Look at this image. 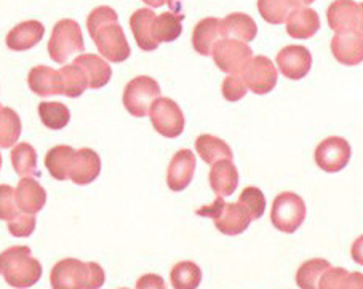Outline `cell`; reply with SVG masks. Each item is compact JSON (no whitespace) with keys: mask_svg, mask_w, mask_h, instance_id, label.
<instances>
[{"mask_svg":"<svg viewBox=\"0 0 363 289\" xmlns=\"http://www.w3.org/2000/svg\"><path fill=\"white\" fill-rule=\"evenodd\" d=\"M89 34L95 42L99 55L111 62H123L130 58L131 48L118 24V15L111 7H96L86 18Z\"/></svg>","mask_w":363,"mask_h":289,"instance_id":"cell-1","label":"cell"},{"mask_svg":"<svg viewBox=\"0 0 363 289\" xmlns=\"http://www.w3.org/2000/svg\"><path fill=\"white\" fill-rule=\"evenodd\" d=\"M106 281V273L98 262H82L66 257L56 262L50 272L52 289H99Z\"/></svg>","mask_w":363,"mask_h":289,"instance_id":"cell-2","label":"cell"},{"mask_svg":"<svg viewBox=\"0 0 363 289\" xmlns=\"http://www.w3.org/2000/svg\"><path fill=\"white\" fill-rule=\"evenodd\" d=\"M42 264L29 246L18 244L0 253V275L11 288H33L42 278Z\"/></svg>","mask_w":363,"mask_h":289,"instance_id":"cell-3","label":"cell"},{"mask_svg":"<svg viewBox=\"0 0 363 289\" xmlns=\"http://www.w3.org/2000/svg\"><path fill=\"white\" fill-rule=\"evenodd\" d=\"M197 216L213 219L215 227L228 237L243 234L252 224V217L242 205L226 203L221 197H216L211 205L199 208Z\"/></svg>","mask_w":363,"mask_h":289,"instance_id":"cell-4","label":"cell"},{"mask_svg":"<svg viewBox=\"0 0 363 289\" xmlns=\"http://www.w3.org/2000/svg\"><path fill=\"white\" fill-rule=\"evenodd\" d=\"M85 43L82 29L74 20H61L55 24L48 40V55L55 62L65 66L69 58L84 53Z\"/></svg>","mask_w":363,"mask_h":289,"instance_id":"cell-5","label":"cell"},{"mask_svg":"<svg viewBox=\"0 0 363 289\" xmlns=\"http://www.w3.org/2000/svg\"><path fill=\"white\" fill-rule=\"evenodd\" d=\"M308 208L295 192H281L275 197L271 210L272 225L281 234H295L306 221Z\"/></svg>","mask_w":363,"mask_h":289,"instance_id":"cell-6","label":"cell"},{"mask_svg":"<svg viewBox=\"0 0 363 289\" xmlns=\"http://www.w3.org/2000/svg\"><path fill=\"white\" fill-rule=\"evenodd\" d=\"M157 98H160L159 81L149 75H140L125 85L122 103L128 114L143 118L149 114V109Z\"/></svg>","mask_w":363,"mask_h":289,"instance_id":"cell-7","label":"cell"},{"mask_svg":"<svg viewBox=\"0 0 363 289\" xmlns=\"http://www.w3.org/2000/svg\"><path fill=\"white\" fill-rule=\"evenodd\" d=\"M149 117L154 130L164 137H178L183 135L186 118L177 101L160 96L152 103L149 109Z\"/></svg>","mask_w":363,"mask_h":289,"instance_id":"cell-8","label":"cell"},{"mask_svg":"<svg viewBox=\"0 0 363 289\" xmlns=\"http://www.w3.org/2000/svg\"><path fill=\"white\" fill-rule=\"evenodd\" d=\"M211 56L220 71L228 75H242L253 58V52L248 43L235 39H221L213 48Z\"/></svg>","mask_w":363,"mask_h":289,"instance_id":"cell-9","label":"cell"},{"mask_svg":"<svg viewBox=\"0 0 363 289\" xmlns=\"http://www.w3.org/2000/svg\"><path fill=\"white\" fill-rule=\"evenodd\" d=\"M352 149L350 144L340 136H330L315 147L314 159L317 166L325 173H340L349 165Z\"/></svg>","mask_w":363,"mask_h":289,"instance_id":"cell-10","label":"cell"},{"mask_svg":"<svg viewBox=\"0 0 363 289\" xmlns=\"http://www.w3.org/2000/svg\"><path fill=\"white\" fill-rule=\"evenodd\" d=\"M240 77L245 81L248 90L259 94V96H264L277 85L279 71L271 60L259 55L252 58Z\"/></svg>","mask_w":363,"mask_h":289,"instance_id":"cell-11","label":"cell"},{"mask_svg":"<svg viewBox=\"0 0 363 289\" xmlns=\"http://www.w3.org/2000/svg\"><path fill=\"white\" fill-rule=\"evenodd\" d=\"M277 67L290 80H303L312 67V55L303 45H286L277 53Z\"/></svg>","mask_w":363,"mask_h":289,"instance_id":"cell-12","label":"cell"},{"mask_svg":"<svg viewBox=\"0 0 363 289\" xmlns=\"http://www.w3.org/2000/svg\"><path fill=\"white\" fill-rule=\"evenodd\" d=\"M330 48L335 60L344 66H359L363 62V35L357 30L336 33Z\"/></svg>","mask_w":363,"mask_h":289,"instance_id":"cell-13","label":"cell"},{"mask_svg":"<svg viewBox=\"0 0 363 289\" xmlns=\"http://www.w3.org/2000/svg\"><path fill=\"white\" fill-rule=\"evenodd\" d=\"M196 173V155L189 149H181L173 155L167 169V184L173 192H181L189 187Z\"/></svg>","mask_w":363,"mask_h":289,"instance_id":"cell-14","label":"cell"},{"mask_svg":"<svg viewBox=\"0 0 363 289\" xmlns=\"http://www.w3.org/2000/svg\"><path fill=\"white\" fill-rule=\"evenodd\" d=\"M99 174H101V159L98 152L89 147L79 149L69 179L77 186H89L99 178Z\"/></svg>","mask_w":363,"mask_h":289,"instance_id":"cell-15","label":"cell"},{"mask_svg":"<svg viewBox=\"0 0 363 289\" xmlns=\"http://www.w3.org/2000/svg\"><path fill=\"white\" fill-rule=\"evenodd\" d=\"M239 169L233 163V160H220L213 163L210 169V186L216 197L226 198L230 197L239 187Z\"/></svg>","mask_w":363,"mask_h":289,"instance_id":"cell-16","label":"cell"},{"mask_svg":"<svg viewBox=\"0 0 363 289\" xmlns=\"http://www.w3.org/2000/svg\"><path fill=\"white\" fill-rule=\"evenodd\" d=\"M18 208L26 215H37L47 203V191L33 178H21L15 188Z\"/></svg>","mask_w":363,"mask_h":289,"instance_id":"cell-17","label":"cell"},{"mask_svg":"<svg viewBox=\"0 0 363 289\" xmlns=\"http://www.w3.org/2000/svg\"><path fill=\"white\" fill-rule=\"evenodd\" d=\"M221 39H224L223 24L218 18H203L192 30V47L202 56H211L213 48Z\"/></svg>","mask_w":363,"mask_h":289,"instance_id":"cell-18","label":"cell"},{"mask_svg":"<svg viewBox=\"0 0 363 289\" xmlns=\"http://www.w3.org/2000/svg\"><path fill=\"white\" fill-rule=\"evenodd\" d=\"M320 16L314 8L299 7L286 20V33L293 39H312L320 30Z\"/></svg>","mask_w":363,"mask_h":289,"instance_id":"cell-19","label":"cell"},{"mask_svg":"<svg viewBox=\"0 0 363 289\" xmlns=\"http://www.w3.org/2000/svg\"><path fill=\"white\" fill-rule=\"evenodd\" d=\"M45 26L40 21H23L7 34V47L13 52H26L43 39Z\"/></svg>","mask_w":363,"mask_h":289,"instance_id":"cell-20","label":"cell"},{"mask_svg":"<svg viewBox=\"0 0 363 289\" xmlns=\"http://www.w3.org/2000/svg\"><path fill=\"white\" fill-rule=\"evenodd\" d=\"M154 10L140 8L130 16V29L133 33L136 45L144 52H154L159 48V43L155 42L152 34V24L155 20Z\"/></svg>","mask_w":363,"mask_h":289,"instance_id":"cell-21","label":"cell"},{"mask_svg":"<svg viewBox=\"0 0 363 289\" xmlns=\"http://www.w3.org/2000/svg\"><path fill=\"white\" fill-rule=\"evenodd\" d=\"M72 62L85 72L90 90H99V88L109 84V80L112 77V69L108 64V61L103 60L101 56L85 53L79 55Z\"/></svg>","mask_w":363,"mask_h":289,"instance_id":"cell-22","label":"cell"},{"mask_svg":"<svg viewBox=\"0 0 363 289\" xmlns=\"http://www.w3.org/2000/svg\"><path fill=\"white\" fill-rule=\"evenodd\" d=\"M28 85L30 91L42 98L53 96V94H62L60 72L43 64L30 69L28 75Z\"/></svg>","mask_w":363,"mask_h":289,"instance_id":"cell-23","label":"cell"},{"mask_svg":"<svg viewBox=\"0 0 363 289\" xmlns=\"http://www.w3.org/2000/svg\"><path fill=\"white\" fill-rule=\"evenodd\" d=\"M223 24V34L224 39H235L243 43L253 42L258 35V26L252 16L247 13H235L228 15L224 20H221Z\"/></svg>","mask_w":363,"mask_h":289,"instance_id":"cell-24","label":"cell"},{"mask_svg":"<svg viewBox=\"0 0 363 289\" xmlns=\"http://www.w3.org/2000/svg\"><path fill=\"white\" fill-rule=\"evenodd\" d=\"M357 11H359V4L355 0H335L327 10L328 26L335 33L355 30Z\"/></svg>","mask_w":363,"mask_h":289,"instance_id":"cell-25","label":"cell"},{"mask_svg":"<svg viewBox=\"0 0 363 289\" xmlns=\"http://www.w3.org/2000/svg\"><path fill=\"white\" fill-rule=\"evenodd\" d=\"M77 150L71 146H55L45 155V166L52 178L66 181L71 176L72 163Z\"/></svg>","mask_w":363,"mask_h":289,"instance_id":"cell-26","label":"cell"},{"mask_svg":"<svg viewBox=\"0 0 363 289\" xmlns=\"http://www.w3.org/2000/svg\"><path fill=\"white\" fill-rule=\"evenodd\" d=\"M196 150L200 159L208 165L220 160H233V149L221 137L213 135H200L196 140Z\"/></svg>","mask_w":363,"mask_h":289,"instance_id":"cell-27","label":"cell"},{"mask_svg":"<svg viewBox=\"0 0 363 289\" xmlns=\"http://www.w3.org/2000/svg\"><path fill=\"white\" fill-rule=\"evenodd\" d=\"M183 20L184 15H177L172 11H165L155 16L152 24V34L155 42L159 43H170L174 42L183 33Z\"/></svg>","mask_w":363,"mask_h":289,"instance_id":"cell-28","label":"cell"},{"mask_svg":"<svg viewBox=\"0 0 363 289\" xmlns=\"http://www.w3.org/2000/svg\"><path fill=\"white\" fill-rule=\"evenodd\" d=\"M301 7L299 0H258V11L269 24L286 23L293 11Z\"/></svg>","mask_w":363,"mask_h":289,"instance_id":"cell-29","label":"cell"},{"mask_svg":"<svg viewBox=\"0 0 363 289\" xmlns=\"http://www.w3.org/2000/svg\"><path fill=\"white\" fill-rule=\"evenodd\" d=\"M11 165H13L15 173L21 178H33L39 174L37 168V152L29 142L16 144L10 154Z\"/></svg>","mask_w":363,"mask_h":289,"instance_id":"cell-30","label":"cell"},{"mask_svg":"<svg viewBox=\"0 0 363 289\" xmlns=\"http://www.w3.org/2000/svg\"><path fill=\"white\" fill-rule=\"evenodd\" d=\"M170 280L173 289H197L202 283V270L192 261H183L174 264Z\"/></svg>","mask_w":363,"mask_h":289,"instance_id":"cell-31","label":"cell"},{"mask_svg":"<svg viewBox=\"0 0 363 289\" xmlns=\"http://www.w3.org/2000/svg\"><path fill=\"white\" fill-rule=\"evenodd\" d=\"M61 75V86L62 94L67 98H79L89 88V80H86L85 72L77 64H65L60 69Z\"/></svg>","mask_w":363,"mask_h":289,"instance_id":"cell-32","label":"cell"},{"mask_svg":"<svg viewBox=\"0 0 363 289\" xmlns=\"http://www.w3.org/2000/svg\"><path fill=\"white\" fill-rule=\"evenodd\" d=\"M23 131L20 115L13 109L2 108L0 110V149L15 147Z\"/></svg>","mask_w":363,"mask_h":289,"instance_id":"cell-33","label":"cell"},{"mask_svg":"<svg viewBox=\"0 0 363 289\" xmlns=\"http://www.w3.org/2000/svg\"><path fill=\"white\" fill-rule=\"evenodd\" d=\"M37 112H39L42 123L45 125L48 130H62L67 127L69 122H71V110L67 109L66 104L58 101H43L39 104Z\"/></svg>","mask_w":363,"mask_h":289,"instance_id":"cell-34","label":"cell"},{"mask_svg":"<svg viewBox=\"0 0 363 289\" xmlns=\"http://www.w3.org/2000/svg\"><path fill=\"white\" fill-rule=\"evenodd\" d=\"M331 267V264L327 259H309L299 266L296 272V285L301 289H318L322 275Z\"/></svg>","mask_w":363,"mask_h":289,"instance_id":"cell-35","label":"cell"},{"mask_svg":"<svg viewBox=\"0 0 363 289\" xmlns=\"http://www.w3.org/2000/svg\"><path fill=\"white\" fill-rule=\"evenodd\" d=\"M239 205H242L243 208L248 211L252 221H258L266 212V197L262 193L261 188L258 187H245L239 196Z\"/></svg>","mask_w":363,"mask_h":289,"instance_id":"cell-36","label":"cell"},{"mask_svg":"<svg viewBox=\"0 0 363 289\" xmlns=\"http://www.w3.org/2000/svg\"><path fill=\"white\" fill-rule=\"evenodd\" d=\"M18 208L15 188L9 184H0V221L11 222L15 217L20 216Z\"/></svg>","mask_w":363,"mask_h":289,"instance_id":"cell-37","label":"cell"},{"mask_svg":"<svg viewBox=\"0 0 363 289\" xmlns=\"http://www.w3.org/2000/svg\"><path fill=\"white\" fill-rule=\"evenodd\" d=\"M247 90L248 88L240 75H228V77L223 80L221 91H223L224 99L229 103H237L245 98Z\"/></svg>","mask_w":363,"mask_h":289,"instance_id":"cell-38","label":"cell"},{"mask_svg":"<svg viewBox=\"0 0 363 289\" xmlns=\"http://www.w3.org/2000/svg\"><path fill=\"white\" fill-rule=\"evenodd\" d=\"M35 230V216L20 212V216L15 217L13 221L9 222V232L13 237L26 238L34 234Z\"/></svg>","mask_w":363,"mask_h":289,"instance_id":"cell-39","label":"cell"},{"mask_svg":"<svg viewBox=\"0 0 363 289\" xmlns=\"http://www.w3.org/2000/svg\"><path fill=\"white\" fill-rule=\"evenodd\" d=\"M349 272L342 267H330L327 272L322 275L318 289H341L342 283L346 280Z\"/></svg>","mask_w":363,"mask_h":289,"instance_id":"cell-40","label":"cell"},{"mask_svg":"<svg viewBox=\"0 0 363 289\" xmlns=\"http://www.w3.org/2000/svg\"><path fill=\"white\" fill-rule=\"evenodd\" d=\"M135 289H167L165 280L157 273H146L138 278Z\"/></svg>","mask_w":363,"mask_h":289,"instance_id":"cell-41","label":"cell"},{"mask_svg":"<svg viewBox=\"0 0 363 289\" xmlns=\"http://www.w3.org/2000/svg\"><path fill=\"white\" fill-rule=\"evenodd\" d=\"M341 289H363V273L349 272L346 280L342 283Z\"/></svg>","mask_w":363,"mask_h":289,"instance_id":"cell-42","label":"cell"},{"mask_svg":"<svg viewBox=\"0 0 363 289\" xmlns=\"http://www.w3.org/2000/svg\"><path fill=\"white\" fill-rule=\"evenodd\" d=\"M350 256H352L354 262H357L359 266L363 267V235H360L352 243V248H350Z\"/></svg>","mask_w":363,"mask_h":289,"instance_id":"cell-43","label":"cell"},{"mask_svg":"<svg viewBox=\"0 0 363 289\" xmlns=\"http://www.w3.org/2000/svg\"><path fill=\"white\" fill-rule=\"evenodd\" d=\"M355 30L363 35V2L359 4V11H357V21H355Z\"/></svg>","mask_w":363,"mask_h":289,"instance_id":"cell-44","label":"cell"},{"mask_svg":"<svg viewBox=\"0 0 363 289\" xmlns=\"http://www.w3.org/2000/svg\"><path fill=\"white\" fill-rule=\"evenodd\" d=\"M168 7H170L172 13L181 15V10H183V0H167Z\"/></svg>","mask_w":363,"mask_h":289,"instance_id":"cell-45","label":"cell"},{"mask_svg":"<svg viewBox=\"0 0 363 289\" xmlns=\"http://www.w3.org/2000/svg\"><path fill=\"white\" fill-rule=\"evenodd\" d=\"M143 2L152 8H159V7H164L167 0H143Z\"/></svg>","mask_w":363,"mask_h":289,"instance_id":"cell-46","label":"cell"},{"mask_svg":"<svg viewBox=\"0 0 363 289\" xmlns=\"http://www.w3.org/2000/svg\"><path fill=\"white\" fill-rule=\"evenodd\" d=\"M299 2H301V5H306V7H309V5L314 4L315 0H299Z\"/></svg>","mask_w":363,"mask_h":289,"instance_id":"cell-47","label":"cell"},{"mask_svg":"<svg viewBox=\"0 0 363 289\" xmlns=\"http://www.w3.org/2000/svg\"><path fill=\"white\" fill-rule=\"evenodd\" d=\"M0 168H2V155H0Z\"/></svg>","mask_w":363,"mask_h":289,"instance_id":"cell-48","label":"cell"},{"mask_svg":"<svg viewBox=\"0 0 363 289\" xmlns=\"http://www.w3.org/2000/svg\"><path fill=\"white\" fill-rule=\"evenodd\" d=\"M2 108H4V106H2V104H0V110H2Z\"/></svg>","mask_w":363,"mask_h":289,"instance_id":"cell-49","label":"cell"},{"mask_svg":"<svg viewBox=\"0 0 363 289\" xmlns=\"http://www.w3.org/2000/svg\"><path fill=\"white\" fill-rule=\"evenodd\" d=\"M121 289H130V288H121Z\"/></svg>","mask_w":363,"mask_h":289,"instance_id":"cell-50","label":"cell"}]
</instances>
